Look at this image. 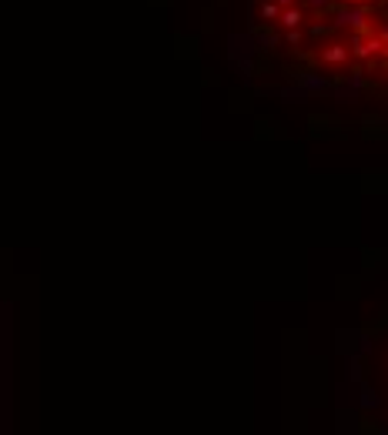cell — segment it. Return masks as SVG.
Wrapping results in <instances>:
<instances>
[{
	"label": "cell",
	"instance_id": "cell-5",
	"mask_svg": "<svg viewBox=\"0 0 388 435\" xmlns=\"http://www.w3.org/2000/svg\"><path fill=\"white\" fill-rule=\"evenodd\" d=\"M288 44H301V34H298V27H295V30L288 34Z\"/></svg>",
	"mask_w": 388,
	"mask_h": 435
},
{
	"label": "cell",
	"instance_id": "cell-1",
	"mask_svg": "<svg viewBox=\"0 0 388 435\" xmlns=\"http://www.w3.org/2000/svg\"><path fill=\"white\" fill-rule=\"evenodd\" d=\"M355 60H368L372 54H378V50H385V41L381 37H368V41H362V37H355Z\"/></svg>",
	"mask_w": 388,
	"mask_h": 435
},
{
	"label": "cell",
	"instance_id": "cell-6",
	"mask_svg": "<svg viewBox=\"0 0 388 435\" xmlns=\"http://www.w3.org/2000/svg\"><path fill=\"white\" fill-rule=\"evenodd\" d=\"M385 57H388V47H385Z\"/></svg>",
	"mask_w": 388,
	"mask_h": 435
},
{
	"label": "cell",
	"instance_id": "cell-3",
	"mask_svg": "<svg viewBox=\"0 0 388 435\" xmlns=\"http://www.w3.org/2000/svg\"><path fill=\"white\" fill-rule=\"evenodd\" d=\"M301 10L298 7H288V10H281V17H278V20H281L284 27H288V30H295V27H301Z\"/></svg>",
	"mask_w": 388,
	"mask_h": 435
},
{
	"label": "cell",
	"instance_id": "cell-2",
	"mask_svg": "<svg viewBox=\"0 0 388 435\" xmlns=\"http://www.w3.org/2000/svg\"><path fill=\"white\" fill-rule=\"evenodd\" d=\"M321 60L325 64H345L348 60V47L345 44H328V47L321 50Z\"/></svg>",
	"mask_w": 388,
	"mask_h": 435
},
{
	"label": "cell",
	"instance_id": "cell-4",
	"mask_svg": "<svg viewBox=\"0 0 388 435\" xmlns=\"http://www.w3.org/2000/svg\"><path fill=\"white\" fill-rule=\"evenodd\" d=\"M261 17L265 20H278L281 17V4H261Z\"/></svg>",
	"mask_w": 388,
	"mask_h": 435
}]
</instances>
